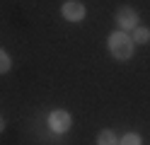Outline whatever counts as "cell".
Returning a JSON list of instances; mask_svg holds the SVG:
<instances>
[{"instance_id": "6da1fadb", "label": "cell", "mask_w": 150, "mask_h": 145, "mask_svg": "<svg viewBox=\"0 0 150 145\" xmlns=\"http://www.w3.org/2000/svg\"><path fill=\"white\" fill-rule=\"evenodd\" d=\"M107 46H109V53L114 56L116 61H128V58H133V51H136L133 39L128 34H124V32H111Z\"/></svg>"}, {"instance_id": "7a4b0ae2", "label": "cell", "mask_w": 150, "mask_h": 145, "mask_svg": "<svg viewBox=\"0 0 150 145\" xmlns=\"http://www.w3.org/2000/svg\"><path fill=\"white\" fill-rule=\"evenodd\" d=\"M70 123H73V119H70V114L65 111V109H53V111L49 114V128H51L53 133L70 131Z\"/></svg>"}, {"instance_id": "3957f363", "label": "cell", "mask_w": 150, "mask_h": 145, "mask_svg": "<svg viewBox=\"0 0 150 145\" xmlns=\"http://www.w3.org/2000/svg\"><path fill=\"white\" fill-rule=\"evenodd\" d=\"M116 24L121 32H133V29L138 27V12L133 7H119V12H116Z\"/></svg>"}, {"instance_id": "277c9868", "label": "cell", "mask_w": 150, "mask_h": 145, "mask_svg": "<svg viewBox=\"0 0 150 145\" xmlns=\"http://www.w3.org/2000/svg\"><path fill=\"white\" fill-rule=\"evenodd\" d=\"M61 15H63V19H68V22H82V19H85V5H82L80 0H65L61 5Z\"/></svg>"}, {"instance_id": "5b68a950", "label": "cell", "mask_w": 150, "mask_h": 145, "mask_svg": "<svg viewBox=\"0 0 150 145\" xmlns=\"http://www.w3.org/2000/svg\"><path fill=\"white\" fill-rule=\"evenodd\" d=\"M148 41H150V29L138 24L133 29V44H148Z\"/></svg>"}, {"instance_id": "8992f818", "label": "cell", "mask_w": 150, "mask_h": 145, "mask_svg": "<svg viewBox=\"0 0 150 145\" xmlns=\"http://www.w3.org/2000/svg\"><path fill=\"white\" fill-rule=\"evenodd\" d=\"M97 145H119V138L114 135V131H102L97 135Z\"/></svg>"}, {"instance_id": "52a82bcc", "label": "cell", "mask_w": 150, "mask_h": 145, "mask_svg": "<svg viewBox=\"0 0 150 145\" xmlns=\"http://www.w3.org/2000/svg\"><path fill=\"white\" fill-rule=\"evenodd\" d=\"M119 145H143V138L138 133H126L124 138L119 140Z\"/></svg>"}, {"instance_id": "ba28073f", "label": "cell", "mask_w": 150, "mask_h": 145, "mask_svg": "<svg viewBox=\"0 0 150 145\" xmlns=\"http://www.w3.org/2000/svg\"><path fill=\"white\" fill-rule=\"evenodd\" d=\"M10 68H12V61H10V56H7L3 48H0V75H5V73H10Z\"/></svg>"}, {"instance_id": "9c48e42d", "label": "cell", "mask_w": 150, "mask_h": 145, "mask_svg": "<svg viewBox=\"0 0 150 145\" xmlns=\"http://www.w3.org/2000/svg\"><path fill=\"white\" fill-rule=\"evenodd\" d=\"M5 131V119H0V133Z\"/></svg>"}]
</instances>
